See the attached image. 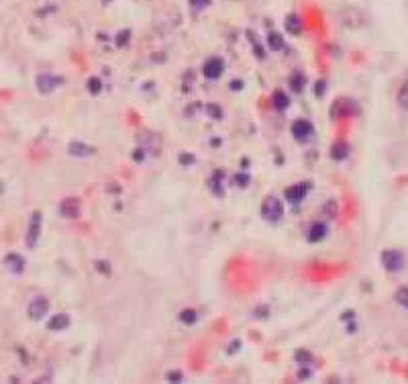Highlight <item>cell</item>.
I'll list each match as a JSON object with an SVG mask.
<instances>
[{
    "label": "cell",
    "instance_id": "83f0119b",
    "mask_svg": "<svg viewBox=\"0 0 408 384\" xmlns=\"http://www.w3.org/2000/svg\"><path fill=\"white\" fill-rule=\"evenodd\" d=\"M190 2H192V6H196V8H206L210 4L208 0H190Z\"/></svg>",
    "mask_w": 408,
    "mask_h": 384
},
{
    "label": "cell",
    "instance_id": "7c38bea8",
    "mask_svg": "<svg viewBox=\"0 0 408 384\" xmlns=\"http://www.w3.org/2000/svg\"><path fill=\"white\" fill-rule=\"evenodd\" d=\"M272 104H274V109L276 111H286L288 106H290V98H288V94L284 90H278L272 94Z\"/></svg>",
    "mask_w": 408,
    "mask_h": 384
},
{
    "label": "cell",
    "instance_id": "7a4b0ae2",
    "mask_svg": "<svg viewBox=\"0 0 408 384\" xmlns=\"http://www.w3.org/2000/svg\"><path fill=\"white\" fill-rule=\"evenodd\" d=\"M382 264H384V268L388 272H400L404 268V264H406V258H404V253L398 251V250H386L382 253Z\"/></svg>",
    "mask_w": 408,
    "mask_h": 384
},
{
    "label": "cell",
    "instance_id": "4316f807",
    "mask_svg": "<svg viewBox=\"0 0 408 384\" xmlns=\"http://www.w3.org/2000/svg\"><path fill=\"white\" fill-rule=\"evenodd\" d=\"M180 164H194V155H190V154H180Z\"/></svg>",
    "mask_w": 408,
    "mask_h": 384
},
{
    "label": "cell",
    "instance_id": "ac0fdd59",
    "mask_svg": "<svg viewBox=\"0 0 408 384\" xmlns=\"http://www.w3.org/2000/svg\"><path fill=\"white\" fill-rule=\"evenodd\" d=\"M267 47H270L272 51H282L284 49V39L280 33H270V37H267Z\"/></svg>",
    "mask_w": 408,
    "mask_h": 384
},
{
    "label": "cell",
    "instance_id": "d4e9b609",
    "mask_svg": "<svg viewBox=\"0 0 408 384\" xmlns=\"http://www.w3.org/2000/svg\"><path fill=\"white\" fill-rule=\"evenodd\" d=\"M96 268L102 274H111V264L109 262H96Z\"/></svg>",
    "mask_w": 408,
    "mask_h": 384
},
{
    "label": "cell",
    "instance_id": "6da1fadb",
    "mask_svg": "<svg viewBox=\"0 0 408 384\" xmlns=\"http://www.w3.org/2000/svg\"><path fill=\"white\" fill-rule=\"evenodd\" d=\"M282 212H284V205L280 202V198H276V196H267L263 200V205H261V215L265 221H280L282 219Z\"/></svg>",
    "mask_w": 408,
    "mask_h": 384
},
{
    "label": "cell",
    "instance_id": "52a82bcc",
    "mask_svg": "<svg viewBox=\"0 0 408 384\" xmlns=\"http://www.w3.org/2000/svg\"><path fill=\"white\" fill-rule=\"evenodd\" d=\"M39 235H41V215H39V212H35L33 219H31L29 233H27V245H29V248H35Z\"/></svg>",
    "mask_w": 408,
    "mask_h": 384
},
{
    "label": "cell",
    "instance_id": "e0dca14e",
    "mask_svg": "<svg viewBox=\"0 0 408 384\" xmlns=\"http://www.w3.org/2000/svg\"><path fill=\"white\" fill-rule=\"evenodd\" d=\"M286 29L290 31L292 35H300V31H302V23H300V19L296 15H290L286 19Z\"/></svg>",
    "mask_w": 408,
    "mask_h": 384
},
{
    "label": "cell",
    "instance_id": "277c9868",
    "mask_svg": "<svg viewBox=\"0 0 408 384\" xmlns=\"http://www.w3.org/2000/svg\"><path fill=\"white\" fill-rule=\"evenodd\" d=\"M202 72H204V76H206V78L217 80V78L223 76V72H224V61L221 58H210V59L204 61Z\"/></svg>",
    "mask_w": 408,
    "mask_h": 384
},
{
    "label": "cell",
    "instance_id": "484cf974",
    "mask_svg": "<svg viewBox=\"0 0 408 384\" xmlns=\"http://www.w3.org/2000/svg\"><path fill=\"white\" fill-rule=\"evenodd\" d=\"M129 35H131L129 31H123V33H119V35H116V43H119V45H125L127 41H129Z\"/></svg>",
    "mask_w": 408,
    "mask_h": 384
},
{
    "label": "cell",
    "instance_id": "f1b7e54d",
    "mask_svg": "<svg viewBox=\"0 0 408 384\" xmlns=\"http://www.w3.org/2000/svg\"><path fill=\"white\" fill-rule=\"evenodd\" d=\"M325 86H327L325 82H316V88H315V94H316V96H323V94H325Z\"/></svg>",
    "mask_w": 408,
    "mask_h": 384
},
{
    "label": "cell",
    "instance_id": "30bf717a",
    "mask_svg": "<svg viewBox=\"0 0 408 384\" xmlns=\"http://www.w3.org/2000/svg\"><path fill=\"white\" fill-rule=\"evenodd\" d=\"M47 327L51 329V331H63V329L70 327V317H68L66 313H59V315H56V317L49 319Z\"/></svg>",
    "mask_w": 408,
    "mask_h": 384
},
{
    "label": "cell",
    "instance_id": "d6986e66",
    "mask_svg": "<svg viewBox=\"0 0 408 384\" xmlns=\"http://www.w3.org/2000/svg\"><path fill=\"white\" fill-rule=\"evenodd\" d=\"M355 102H351V100H339L337 104H335V109H333V115H341V113H345V115H351L353 113V109H355V106H353Z\"/></svg>",
    "mask_w": 408,
    "mask_h": 384
},
{
    "label": "cell",
    "instance_id": "5b68a950",
    "mask_svg": "<svg viewBox=\"0 0 408 384\" xmlns=\"http://www.w3.org/2000/svg\"><path fill=\"white\" fill-rule=\"evenodd\" d=\"M59 212L66 219H78L80 217V200L78 198H63L61 200V205H59Z\"/></svg>",
    "mask_w": 408,
    "mask_h": 384
},
{
    "label": "cell",
    "instance_id": "7402d4cb",
    "mask_svg": "<svg viewBox=\"0 0 408 384\" xmlns=\"http://www.w3.org/2000/svg\"><path fill=\"white\" fill-rule=\"evenodd\" d=\"M196 319H198V315H196V311H192V308H186V311L180 313V321L186 323V325L196 323Z\"/></svg>",
    "mask_w": 408,
    "mask_h": 384
},
{
    "label": "cell",
    "instance_id": "f546056e",
    "mask_svg": "<svg viewBox=\"0 0 408 384\" xmlns=\"http://www.w3.org/2000/svg\"><path fill=\"white\" fill-rule=\"evenodd\" d=\"M296 360H298V362H308V360H310V354H308V351H298V354H296Z\"/></svg>",
    "mask_w": 408,
    "mask_h": 384
},
{
    "label": "cell",
    "instance_id": "8fae6325",
    "mask_svg": "<svg viewBox=\"0 0 408 384\" xmlns=\"http://www.w3.org/2000/svg\"><path fill=\"white\" fill-rule=\"evenodd\" d=\"M94 152H96V149L90 147V145H86V143H80V141L70 143V154L76 155V157H88V155H94Z\"/></svg>",
    "mask_w": 408,
    "mask_h": 384
},
{
    "label": "cell",
    "instance_id": "5bb4252c",
    "mask_svg": "<svg viewBox=\"0 0 408 384\" xmlns=\"http://www.w3.org/2000/svg\"><path fill=\"white\" fill-rule=\"evenodd\" d=\"M349 154V145L345 141H337V143H333L331 147V157L333 159H345Z\"/></svg>",
    "mask_w": 408,
    "mask_h": 384
},
{
    "label": "cell",
    "instance_id": "1f68e13d",
    "mask_svg": "<svg viewBox=\"0 0 408 384\" xmlns=\"http://www.w3.org/2000/svg\"><path fill=\"white\" fill-rule=\"evenodd\" d=\"M143 154H145L143 149H137L135 155H133V157H135V162H143Z\"/></svg>",
    "mask_w": 408,
    "mask_h": 384
},
{
    "label": "cell",
    "instance_id": "44dd1931",
    "mask_svg": "<svg viewBox=\"0 0 408 384\" xmlns=\"http://www.w3.org/2000/svg\"><path fill=\"white\" fill-rule=\"evenodd\" d=\"M206 115L210 116V119H214V121H221L223 119V109L219 104H214V102H210V104H206Z\"/></svg>",
    "mask_w": 408,
    "mask_h": 384
},
{
    "label": "cell",
    "instance_id": "ba28073f",
    "mask_svg": "<svg viewBox=\"0 0 408 384\" xmlns=\"http://www.w3.org/2000/svg\"><path fill=\"white\" fill-rule=\"evenodd\" d=\"M306 192H308V184H294L286 190V200L292 202V205H298L306 196Z\"/></svg>",
    "mask_w": 408,
    "mask_h": 384
},
{
    "label": "cell",
    "instance_id": "9c48e42d",
    "mask_svg": "<svg viewBox=\"0 0 408 384\" xmlns=\"http://www.w3.org/2000/svg\"><path fill=\"white\" fill-rule=\"evenodd\" d=\"M59 84H61V78L49 76V74H43V76L37 78V86H39L41 92H51V90H56Z\"/></svg>",
    "mask_w": 408,
    "mask_h": 384
},
{
    "label": "cell",
    "instance_id": "3957f363",
    "mask_svg": "<svg viewBox=\"0 0 408 384\" xmlns=\"http://www.w3.org/2000/svg\"><path fill=\"white\" fill-rule=\"evenodd\" d=\"M313 133H315V127H313V123L310 121H304V119H300V121H296L294 125H292V137L296 141H308L310 137H313Z\"/></svg>",
    "mask_w": 408,
    "mask_h": 384
},
{
    "label": "cell",
    "instance_id": "8992f818",
    "mask_svg": "<svg viewBox=\"0 0 408 384\" xmlns=\"http://www.w3.org/2000/svg\"><path fill=\"white\" fill-rule=\"evenodd\" d=\"M47 311H49V301H47V298H43V296L35 298V301L29 305V317H31V319H41V317H45Z\"/></svg>",
    "mask_w": 408,
    "mask_h": 384
},
{
    "label": "cell",
    "instance_id": "cb8c5ba5",
    "mask_svg": "<svg viewBox=\"0 0 408 384\" xmlns=\"http://www.w3.org/2000/svg\"><path fill=\"white\" fill-rule=\"evenodd\" d=\"M86 86H88V90H90L92 94H98V92L102 90V82H100L98 78H90V80H88V84H86Z\"/></svg>",
    "mask_w": 408,
    "mask_h": 384
},
{
    "label": "cell",
    "instance_id": "603a6c76",
    "mask_svg": "<svg viewBox=\"0 0 408 384\" xmlns=\"http://www.w3.org/2000/svg\"><path fill=\"white\" fill-rule=\"evenodd\" d=\"M394 298H396V303H398V305H402V307L408 308V286L398 288V290H396V294H394Z\"/></svg>",
    "mask_w": 408,
    "mask_h": 384
},
{
    "label": "cell",
    "instance_id": "ffe728a7",
    "mask_svg": "<svg viewBox=\"0 0 408 384\" xmlns=\"http://www.w3.org/2000/svg\"><path fill=\"white\" fill-rule=\"evenodd\" d=\"M398 104L402 106L404 111H408V80L402 82V86L398 90Z\"/></svg>",
    "mask_w": 408,
    "mask_h": 384
},
{
    "label": "cell",
    "instance_id": "4dcf8cb0",
    "mask_svg": "<svg viewBox=\"0 0 408 384\" xmlns=\"http://www.w3.org/2000/svg\"><path fill=\"white\" fill-rule=\"evenodd\" d=\"M167 380H174V382H180V380H182V374H180V372H169V374H167Z\"/></svg>",
    "mask_w": 408,
    "mask_h": 384
},
{
    "label": "cell",
    "instance_id": "2e32d148",
    "mask_svg": "<svg viewBox=\"0 0 408 384\" xmlns=\"http://www.w3.org/2000/svg\"><path fill=\"white\" fill-rule=\"evenodd\" d=\"M4 262H6V266H8V268L13 270V272H23V268H25V262H23V258H19L17 253H10V255H8V258H6Z\"/></svg>",
    "mask_w": 408,
    "mask_h": 384
},
{
    "label": "cell",
    "instance_id": "4fadbf2b",
    "mask_svg": "<svg viewBox=\"0 0 408 384\" xmlns=\"http://www.w3.org/2000/svg\"><path fill=\"white\" fill-rule=\"evenodd\" d=\"M325 235H327V225H325V223H315V225L310 227V231H308V241L316 243L320 239H325Z\"/></svg>",
    "mask_w": 408,
    "mask_h": 384
},
{
    "label": "cell",
    "instance_id": "d6a6232c",
    "mask_svg": "<svg viewBox=\"0 0 408 384\" xmlns=\"http://www.w3.org/2000/svg\"><path fill=\"white\" fill-rule=\"evenodd\" d=\"M235 182H239V184L245 186L247 182H249V178H247V176H237V178H235Z\"/></svg>",
    "mask_w": 408,
    "mask_h": 384
},
{
    "label": "cell",
    "instance_id": "836d02e7",
    "mask_svg": "<svg viewBox=\"0 0 408 384\" xmlns=\"http://www.w3.org/2000/svg\"><path fill=\"white\" fill-rule=\"evenodd\" d=\"M241 86H243V82H233V84H231L233 90H241Z\"/></svg>",
    "mask_w": 408,
    "mask_h": 384
},
{
    "label": "cell",
    "instance_id": "9a60e30c",
    "mask_svg": "<svg viewBox=\"0 0 408 384\" xmlns=\"http://www.w3.org/2000/svg\"><path fill=\"white\" fill-rule=\"evenodd\" d=\"M304 84H306V78H304L302 72H294L292 76H290V88H292L294 92H300V90H302Z\"/></svg>",
    "mask_w": 408,
    "mask_h": 384
}]
</instances>
